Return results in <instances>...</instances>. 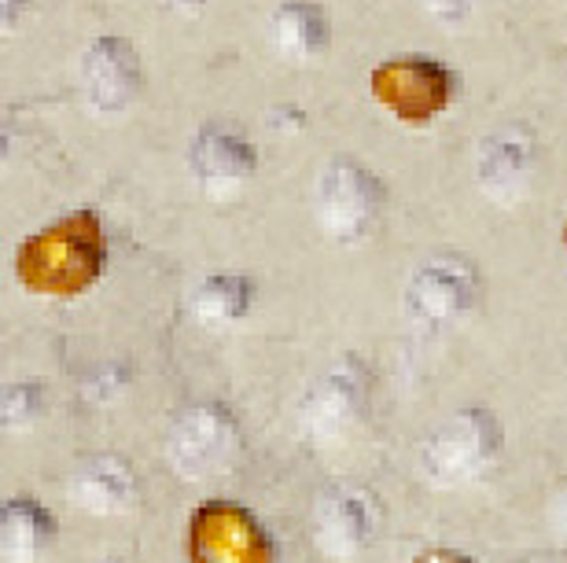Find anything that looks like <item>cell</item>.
I'll return each instance as SVG.
<instances>
[{"label":"cell","mask_w":567,"mask_h":563,"mask_svg":"<svg viewBox=\"0 0 567 563\" xmlns=\"http://www.w3.org/2000/svg\"><path fill=\"white\" fill-rule=\"evenodd\" d=\"M107 262L104 225L93 210H74L66 218L44 225L19 247L16 277L33 295L71 299L100 280Z\"/></svg>","instance_id":"obj_1"},{"label":"cell","mask_w":567,"mask_h":563,"mask_svg":"<svg viewBox=\"0 0 567 563\" xmlns=\"http://www.w3.org/2000/svg\"><path fill=\"white\" fill-rule=\"evenodd\" d=\"M505 453V427L486 405H464L427 435L421 471L435 490H464L483 482Z\"/></svg>","instance_id":"obj_2"},{"label":"cell","mask_w":567,"mask_h":563,"mask_svg":"<svg viewBox=\"0 0 567 563\" xmlns=\"http://www.w3.org/2000/svg\"><path fill=\"white\" fill-rule=\"evenodd\" d=\"M372 368L361 354H343L302 394L295 424L317 449H339L354 438L372 409Z\"/></svg>","instance_id":"obj_3"},{"label":"cell","mask_w":567,"mask_h":563,"mask_svg":"<svg viewBox=\"0 0 567 563\" xmlns=\"http://www.w3.org/2000/svg\"><path fill=\"white\" fill-rule=\"evenodd\" d=\"M388 210V188L354 155H336L321 166L313 191V213L321 232L339 247L365 243Z\"/></svg>","instance_id":"obj_4"},{"label":"cell","mask_w":567,"mask_h":563,"mask_svg":"<svg viewBox=\"0 0 567 563\" xmlns=\"http://www.w3.org/2000/svg\"><path fill=\"white\" fill-rule=\"evenodd\" d=\"M483 299V277L464 254H435L405 280L402 313L405 324L424 335L450 332L472 317Z\"/></svg>","instance_id":"obj_5"},{"label":"cell","mask_w":567,"mask_h":563,"mask_svg":"<svg viewBox=\"0 0 567 563\" xmlns=\"http://www.w3.org/2000/svg\"><path fill=\"white\" fill-rule=\"evenodd\" d=\"M240 453H244L240 420L221 402L188 405L169 424L166 460L174 468V476H181L185 482H214L229 476Z\"/></svg>","instance_id":"obj_6"},{"label":"cell","mask_w":567,"mask_h":563,"mask_svg":"<svg viewBox=\"0 0 567 563\" xmlns=\"http://www.w3.org/2000/svg\"><path fill=\"white\" fill-rule=\"evenodd\" d=\"M369 93L391 118L405 122V126H431L450 107L453 93H457V77L439 60L402 55V60L380 63L369 74Z\"/></svg>","instance_id":"obj_7"},{"label":"cell","mask_w":567,"mask_h":563,"mask_svg":"<svg viewBox=\"0 0 567 563\" xmlns=\"http://www.w3.org/2000/svg\"><path fill=\"white\" fill-rule=\"evenodd\" d=\"M542 170L538 133L527 126H502L486 133L475 155V185L497 207H516L535 191Z\"/></svg>","instance_id":"obj_8"},{"label":"cell","mask_w":567,"mask_h":563,"mask_svg":"<svg viewBox=\"0 0 567 563\" xmlns=\"http://www.w3.org/2000/svg\"><path fill=\"white\" fill-rule=\"evenodd\" d=\"M188 170L203 196L229 202L255 181L258 148L240 129L210 122V126H203L188 144Z\"/></svg>","instance_id":"obj_9"},{"label":"cell","mask_w":567,"mask_h":563,"mask_svg":"<svg viewBox=\"0 0 567 563\" xmlns=\"http://www.w3.org/2000/svg\"><path fill=\"white\" fill-rule=\"evenodd\" d=\"M192 563H274L277 549L258 520L240 504H203L192 515Z\"/></svg>","instance_id":"obj_10"},{"label":"cell","mask_w":567,"mask_h":563,"mask_svg":"<svg viewBox=\"0 0 567 563\" xmlns=\"http://www.w3.org/2000/svg\"><path fill=\"white\" fill-rule=\"evenodd\" d=\"M82 88L85 104L100 118H115L122 111H130L144 88L141 55L133 49V41L104 33V38L89 44L82 55Z\"/></svg>","instance_id":"obj_11"},{"label":"cell","mask_w":567,"mask_h":563,"mask_svg":"<svg viewBox=\"0 0 567 563\" xmlns=\"http://www.w3.org/2000/svg\"><path fill=\"white\" fill-rule=\"evenodd\" d=\"M377 538V504L369 493L336 487L324 490L313 509V549L324 560L354 563Z\"/></svg>","instance_id":"obj_12"},{"label":"cell","mask_w":567,"mask_h":563,"mask_svg":"<svg viewBox=\"0 0 567 563\" xmlns=\"http://www.w3.org/2000/svg\"><path fill=\"white\" fill-rule=\"evenodd\" d=\"M141 487H137V471H133L122 457L100 453L78 465L71 476V501L82 512L96 515V520H115L137 509Z\"/></svg>","instance_id":"obj_13"},{"label":"cell","mask_w":567,"mask_h":563,"mask_svg":"<svg viewBox=\"0 0 567 563\" xmlns=\"http://www.w3.org/2000/svg\"><path fill=\"white\" fill-rule=\"evenodd\" d=\"M55 538V520L38 498L19 493L0 509V556L4 563H38Z\"/></svg>","instance_id":"obj_14"},{"label":"cell","mask_w":567,"mask_h":563,"mask_svg":"<svg viewBox=\"0 0 567 563\" xmlns=\"http://www.w3.org/2000/svg\"><path fill=\"white\" fill-rule=\"evenodd\" d=\"M255 280L244 273H214L192 291V317L199 329L225 332L247 321V313L255 310Z\"/></svg>","instance_id":"obj_15"},{"label":"cell","mask_w":567,"mask_h":563,"mask_svg":"<svg viewBox=\"0 0 567 563\" xmlns=\"http://www.w3.org/2000/svg\"><path fill=\"white\" fill-rule=\"evenodd\" d=\"M274 44L284 60L306 63L328 52L332 44V22L328 11L313 0H284L274 11Z\"/></svg>","instance_id":"obj_16"},{"label":"cell","mask_w":567,"mask_h":563,"mask_svg":"<svg viewBox=\"0 0 567 563\" xmlns=\"http://www.w3.org/2000/svg\"><path fill=\"white\" fill-rule=\"evenodd\" d=\"M44 416V390L41 383H8L0 394V424L11 435L33 431Z\"/></svg>","instance_id":"obj_17"},{"label":"cell","mask_w":567,"mask_h":563,"mask_svg":"<svg viewBox=\"0 0 567 563\" xmlns=\"http://www.w3.org/2000/svg\"><path fill=\"white\" fill-rule=\"evenodd\" d=\"M549 526H553V534H557V542L567 545V482H560L549 498Z\"/></svg>","instance_id":"obj_18"},{"label":"cell","mask_w":567,"mask_h":563,"mask_svg":"<svg viewBox=\"0 0 567 563\" xmlns=\"http://www.w3.org/2000/svg\"><path fill=\"white\" fill-rule=\"evenodd\" d=\"M475 0H424V8L439 19H464Z\"/></svg>","instance_id":"obj_19"},{"label":"cell","mask_w":567,"mask_h":563,"mask_svg":"<svg viewBox=\"0 0 567 563\" xmlns=\"http://www.w3.org/2000/svg\"><path fill=\"white\" fill-rule=\"evenodd\" d=\"M30 8V0H0V15H4V27L11 30L19 22L22 11Z\"/></svg>","instance_id":"obj_20"},{"label":"cell","mask_w":567,"mask_h":563,"mask_svg":"<svg viewBox=\"0 0 567 563\" xmlns=\"http://www.w3.org/2000/svg\"><path fill=\"white\" fill-rule=\"evenodd\" d=\"M421 563H475V560L461 556V553H453V549H435V553H427Z\"/></svg>","instance_id":"obj_21"},{"label":"cell","mask_w":567,"mask_h":563,"mask_svg":"<svg viewBox=\"0 0 567 563\" xmlns=\"http://www.w3.org/2000/svg\"><path fill=\"white\" fill-rule=\"evenodd\" d=\"M169 4H177L181 11H199L203 4H207V0H169Z\"/></svg>","instance_id":"obj_22"},{"label":"cell","mask_w":567,"mask_h":563,"mask_svg":"<svg viewBox=\"0 0 567 563\" xmlns=\"http://www.w3.org/2000/svg\"><path fill=\"white\" fill-rule=\"evenodd\" d=\"M104 563H122V560H104Z\"/></svg>","instance_id":"obj_23"},{"label":"cell","mask_w":567,"mask_h":563,"mask_svg":"<svg viewBox=\"0 0 567 563\" xmlns=\"http://www.w3.org/2000/svg\"><path fill=\"white\" fill-rule=\"evenodd\" d=\"M564 243H567V232H564Z\"/></svg>","instance_id":"obj_24"}]
</instances>
